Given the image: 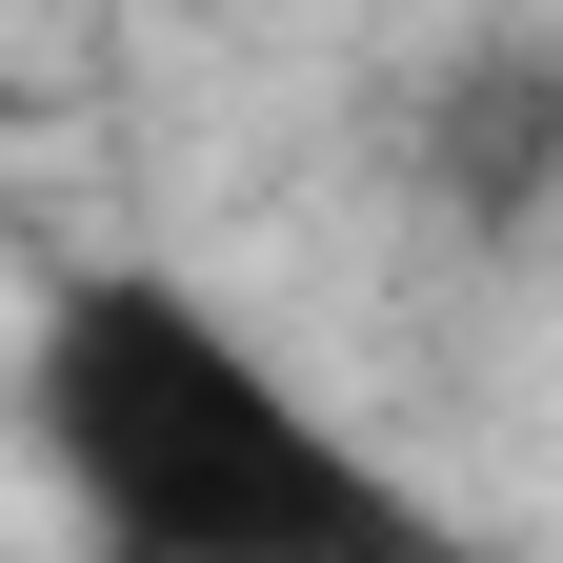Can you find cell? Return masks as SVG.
<instances>
[{
	"label": "cell",
	"instance_id": "cell-1",
	"mask_svg": "<svg viewBox=\"0 0 563 563\" xmlns=\"http://www.w3.org/2000/svg\"><path fill=\"white\" fill-rule=\"evenodd\" d=\"M21 443L81 563H463L422 523V483L302 363H262V322L201 302L181 262H81L41 302Z\"/></svg>",
	"mask_w": 563,
	"mask_h": 563
},
{
	"label": "cell",
	"instance_id": "cell-2",
	"mask_svg": "<svg viewBox=\"0 0 563 563\" xmlns=\"http://www.w3.org/2000/svg\"><path fill=\"white\" fill-rule=\"evenodd\" d=\"M402 181H422V222H463V242H523V222H563V41L483 21L443 81H422V121H402Z\"/></svg>",
	"mask_w": 563,
	"mask_h": 563
}]
</instances>
